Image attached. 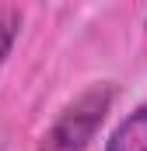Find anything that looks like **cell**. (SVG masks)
Instances as JSON below:
<instances>
[{"label": "cell", "mask_w": 147, "mask_h": 151, "mask_svg": "<svg viewBox=\"0 0 147 151\" xmlns=\"http://www.w3.org/2000/svg\"><path fill=\"white\" fill-rule=\"evenodd\" d=\"M112 99H116L112 84H95V88L81 91L60 113V119L53 123V130L46 137V148L49 151H81V148H88V141L98 134L105 113L112 109Z\"/></svg>", "instance_id": "1"}, {"label": "cell", "mask_w": 147, "mask_h": 151, "mask_svg": "<svg viewBox=\"0 0 147 151\" xmlns=\"http://www.w3.org/2000/svg\"><path fill=\"white\" fill-rule=\"evenodd\" d=\"M105 151H147V106H137L112 130Z\"/></svg>", "instance_id": "2"}, {"label": "cell", "mask_w": 147, "mask_h": 151, "mask_svg": "<svg viewBox=\"0 0 147 151\" xmlns=\"http://www.w3.org/2000/svg\"><path fill=\"white\" fill-rule=\"evenodd\" d=\"M18 28H21V14L14 7H0V67H4V60L18 39Z\"/></svg>", "instance_id": "3"}]
</instances>
